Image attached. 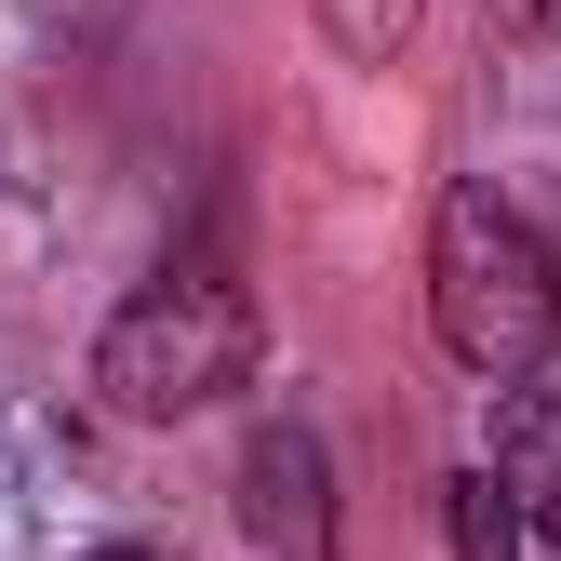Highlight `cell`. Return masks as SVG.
I'll list each match as a JSON object with an SVG mask.
<instances>
[{"label": "cell", "mask_w": 561, "mask_h": 561, "mask_svg": "<svg viewBox=\"0 0 561 561\" xmlns=\"http://www.w3.org/2000/svg\"><path fill=\"white\" fill-rule=\"evenodd\" d=\"M428 334H442V362H468L481 388L535 375L548 334H561V267H548V241L508 215L495 187H442V215H428Z\"/></svg>", "instance_id": "cell-1"}, {"label": "cell", "mask_w": 561, "mask_h": 561, "mask_svg": "<svg viewBox=\"0 0 561 561\" xmlns=\"http://www.w3.org/2000/svg\"><path fill=\"white\" fill-rule=\"evenodd\" d=\"M254 362H267V321H254V295L228 267H174V280H148V295L94 334V388L134 428L215 414L228 388H254Z\"/></svg>", "instance_id": "cell-2"}, {"label": "cell", "mask_w": 561, "mask_h": 561, "mask_svg": "<svg viewBox=\"0 0 561 561\" xmlns=\"http://www.w3.org/2000/svg\"><path fill=\"white\" fill-rule=\"evenodd\" d=\"M241 535L254 561H334V468L308 442V414H267L241 442Z\"/></svg>", "instance_id": "cell-3"}, {"label": "cell", "mask_w": 561, "mask_h": 561, "mask_svg": "<svg viewBox=\"0 0 561 561\" xmlns=\"http://www.w3.org/2000/svg\"><path fill=\"white\" fill-rule=\"evenodd\" d=\"M481 468L508 481L522 535L561 548V388L548 375H495V455H481Z\"/></svg>", "instance_id": "cell-4"}, {"label": "cell", "mask_w": 561, "mask_h": 561, "mask_svg": "<svg viewBox=\"0 0 561 561\" xmlns=\"http://www.w3.org/2000/svg\"><path fill=\"white\" fill-rule=\"evenodd\" d=\"M442 535H455V561H522L508 481H495V468H455V481H442Z\"/></svg>", "instance_id": "cell-5"}, {"label": "cell", "mask_w": 561, "mask_h": 561, "mask_svg": "<svg viewBox=\"0 0 561 561\" xmlns=\"http://www.w3.org/2000/svg\"><path fill=\"white\" fill-rule=\"evenodd\" d=\"M414 14H428V0H321V41H334L347 67H388V54L414 41Z\"/></svg>", "instance_id": "cell-6"}, {"label": "cell", "mask_w": 561, "mask_h": 561, "mask_svg": "<svg viewBox=\"0 0 561 561\" xmlns=\"http://www.w3.org/2000/svg\"><path fill=\"white\" fill-rule=\"evenodd\" d=\"M81 561H161V548H81Z\"/></svg>", "instance_id": "cell-7"}, {"label": "cell", "mask_w": 561, "mask_h": 561, "mask_svg": "<svg viewBox=\"0 0 561 561\" xmlns=\"http://www.w3.org/2000/svg\"><path fill=\"white\" fill-rule=\"evenodd\" d=\"M535 14H561V0H535Z\"/></svg>", "instance_id": "cell-8"}]
</instances>
